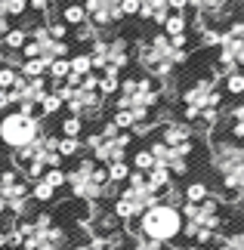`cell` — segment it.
<instances>
[{
  "label": "cell",
  "mask_w": 244,
  "mask_h": 250,
  "mask_svg": "<svg viewBox=\"0 0 244 250\" xmlns=\"http://www.w3.org/2000/svg\"><path fill=\"white\" fill-rule=\"evenodd\" d=\"M207 164L220 176V198L229 207L244 204V142L232 139L222 127H213L204 136Z\"/></svg>",
  "instance_id": "obj_1"
},
{
  "label": "cell",
  "mask_w": 244,
  "mask_h": 250,
  "mask_svg": "<svg viewBox=\"0 0 244 250\" xmlns=\"http://www.w3.org/2000/svg\"><path fill=\"white\" fill-rule=\"evenodd\" d=\"M65 179H68L65 188H68V195H71V201H77V204H84V207H90V210L105 204V201L114 195L105 167L96 164L90 155L74 158L71 164L65 167Z\"/></svg>",
  "instance_id": "obj_2"
},
{
  "label": "cell",
  "mask_w": 244,
  "mask_h": 250,
  "mask_svg": "<svg viewBox=\"0 0 244 250\" xmlns=\"http://www.w3.org/2000/svg\"><path fill=\"white\" fill-rule=\"evenodd\" d=\"M177 118L198 127V118L204 108H213V111H226V93L222 86L210 78V74H195L189 78L179 90H177Z\"/></svg>",
  "instance_id": "obj_3"
},
{
  "label": "cell",
  "mask_w": 244,
  "mask_h": 250,
  "mask_svg": "<svg viewBox=\"0 0 244 250\" xmlns=\"http://www.w3.org/2000/svg\"><path fill=\"white\" fill-rule=\"evenodd\" d=\"M130 235L149 238V241L177 247L182 241V210L177 204H167V201H158V204L145 207L142 216L127 229Z\"/></svg>",
  "instance_id": "obj_4"
},
{
  "label": "cell",
  "mask_w": 244,
  "mask_h": 250,
  "mask_svg": "<svg viewBox=\"0 0 244 250\" xmlns=\"http://www.w3.org/2000/svg\"><path fill=\"white\" fill-rule=\"evenodd\" d=\"M133 133L118 130L114 124L105 118L102 127L96 133H87L84 136V155H90L96 164H111V161H127L130 158V148H133Z\"/></svg>",
  "instance_id": "obj_5"
},
{
  "label": "cell",
  "mask_w": 244,
  "mask_h": 250,
  "mask_svg": "<svg viewBox=\"0 0 244 250\" xmlns=\"http://www.w3.org/2000/svg\"><path fill=\"white\" fill-rule=\"evenodd\" d=\"M44 133V121L34 118V114H25V111H6L0 114V146L9 148V151H19Z\"/></svg>",
  "instance_id": "obj_6"
},
{
  "label": "cell",
  "mask_w": 244,
  "mask_h": 250,
  "mask_svg": "<svg viewBox=\"0 0 244 250\" xmlns=\"http://www.w3.org/2000/svg\"><path fill=\"white\" fill-rule=\"evenodd\" d=\"M56 93H59V99L65 102V111L68 114H74V118H81L84 124L87 121H96V118H102V105L105 99L96 90H84V86H68V83H56L53 86Z\"/></svg>",
  "instance_id": "obj_7"
},
{
  "label": "cell",
  "mask_w": 244,
  "mask_h": 250,
  "mask_svg": "<svg viewBox=\"0 0 244 250\" xmlns=\"http://www.w3.org/2000/svg\"><path fill=\"white\" fill-rule=\"evenodd\" d=\"M84 9H87V22L96 25L99 31H111L114 25L124 22L121 0H84Z\"/></svg>",
  "instance_id": "obj_8"
},
{
  "label": "cell",
  "mask_w": 244,
  "mask_h": 250,
  "mask_svg": "<svg viewBox=\"0 0 244 250\" xmlns=\"http://www.w3.org/2000/svg\"><path fill=\"white\" fill-rule=\"evenodd\" d=\"M155 130H158V139H161L167 148H179V146H189V142L201 139L198 127H192V124H185V121H179V118H167V121H161Z\"/></svg>",
  "instance_id": "obj_9"
},
{
  "label": "cell",
  "mask_w": 244,
  "mask_h": 250,
  "mask_svg": "<svg viewBox=\"0 0 244 250\" xmlns=\"http://www.w3.org/2000/svg\"><path fill=\"white\" fill-rule=\"evenodd\" d=\"M167 16H170L167 0H139V16H136V19H142V22L161 28L164 22H167Z\"/></svg>",
  "instance_id": "obj_10"
},
{
  "label": "cell",
  "mask_w": 244,
  "mask_h": 250,
  "mask_svg": "<svg viewBox=\"0 0 244 250\" xmlns=\"http://www.w3.org/2000/svg\"><path fill=\"white\" fill-rule=\"evenodd\" d=\"M220 127L226 130L232 139L244 142V99H241L238 105H232L229 111H222V121H220Z\"/></svg>",
  "instance_id": "obj_11"
},
{
  "label": "cell",
  "mask_w": 244,
  "mask_h": 250,
  "mask_svg": "<svg viewBox=\"0 0 244 250\" xmlns=\"http://www.w3.org/2000/svg\"><path fill=\"white\" fill-rule=\"evenodd\" d=\"M210 195H213V188H210L207 179H201V176L185 179V186H182V204H201V201H207Z\"/></svg>",
  "instance_id": "obj_12"
},
{
  "label": "cell",
  "mask_w": 244,
  "mask_h": 250,
  "mask_svg": "<svg viewBox=\"0 0 244 250\" xmlns=\"http://www.w3.org/2000/svg\"><path fill=\"white\" fill-rule=\"evenodd\" d=\"M56 16L62 19V22L71 28H81L84 22H87V9H84V0H68V3H62L59 9H56Z\"/></svg>",
  "instance_id": "obj_13"
},
{
  "label": "cell",
  "mask_w": 244,
  "mask_h": 250,
  "mask_svg": "<svg viewBox=\"0 0 244 250\" xmlns=\"http://www.w3.org/2000/svg\"><path fill=\"white\" fill-rule=\"evenodd\" d=\"M124 244H127V232L118 238H84L71 250H124Z\"/></svg>",
  "instance_id": "obj_14"
},
{
  "label": "cell",
  "mask_w": 244,
  "mask_h": 250,
  "mask_svg": "<svg viewBox=\"0 0 244 250\" xmlns=\"http://www.w3.org/2000/svg\"><path fill=\"white\" fill-rule=\"evenodd\" d=\"M25 43H28V28H25L22 22L13 25V28H9V31L3 34V37H0V46H3L6 53H19Z\"/></svg>",
  "instance_id": "obj_15"
},
{
  "label": "cell",
  "mask_w": 244,
  "mask_h": 250,
  "mask_svg": "<svg viewBox=\"0 0 244 250\" xmlns=\"http://www.w3.org/2000/svg\"><path fill=\"white\" fill-rule=\"evenodd\" d=\"M118 90H121V71H114V68L99 71V96H102V99H105V102L114 99V96H118Z\"/></svg>",
  "instance_id": "obj_16"
},
{
  "label": "cell",
  "mask_w": 244,
  "mask_h": 250,
  "mask_svg": "<svg viewBox=\"0 0 244 250\" xmlns=\"http://www.w3.org/2000/svg\"><path fill=\"white\" fill-rule=\"evenodd\" d=\"M56 198H59V191H56L50 182H44V179L31 182V204H37V207H50V204H56Z\"/></svg>",
  "instance_id": "obj_17"
},
{
  "label": "cell",
  "mask_w": 244,
  "mask_h": 250,
  "mask_svg": "<svg viewBox=\"0 0 244 250\" xmlns=\"http://www.w3.org/2000/svg\"><path fill=\"white\" fill-rule=\"evenodd\" d=\"M62 111H65V102L59 99L56 90H50L41 99V105H37V118H41V121H50V118H56V114H62Z\"/></svg>",
  "instance_id": "obj_18"
},
{
  "label": "cell",
  "mask_w": 244,
  "mask_h": 250,
  "mask_svg": "<svg viewBox=\"0 0 244 250\" xmlns=\"http://www.w3.org/2000/svg\"><path fill=\"white\" fill-rule=\"evenodd\" d=\"M105 173H109V182H111V188L118 191L127 179H130V173H133V167H130V161H111V164H105Z\"/></svg>",
  "instance_id": "obj_19"
},
{
  "label": "cell",
  "mask_w": 244,
  "mask_h": 250,
  "mask_svg": "<svg viewBox=\"0 0 244 250\" xmlns=\"http://www.w3.org/2000/svg\"><path fill=\"white\" fill-rule=\"evenodd\" d=\"M213 250H244V226L241 229H232V232L217 235Z\"/></svg>",
  "instance_id": "obj_20"
},
{
  "label": "cell",
  "mask_w": 244,
  "mask_h": 250,
  "mask_svg": "<svg viewBox=\"0 0 244 250\" xmlns=\"http://www.w3.org/2000/svg\"><path fill=\"white\" fill-rule=\"evenodd\" d=\"M56 151L62 155L65 164H71L74 158L84 155V139H68V136H59V142H56Z\"/></svg>",
  "instance_id": "obj_21"
},
{
  "label": "cell",
  "mask_w": 244,
  "mask_h": 250,
  "mask_svg": "<svg viewBox=\"0 0 244 250\" xmlns=\"http://www.w3.org/2000/svg\"><path fill=\"white\" fill-rule=\"evenodd\" d=\"M68 71L77 74V78H87V74L93 71V62H90V53L87 50H74L68 56Z\"/></svg>",
  "instance_id": "obj_22"
},
{
  "label": "cell",
  "mask_w": 244,
  "mask_h": 250,
  "mask_svg": "<svg viewBox=\"0 0 244 250\" xmlns=\"http://www.w3.org/2000/svg\"><path fill=\"white\" fill-rule=\"evenodd\" d=\"M220 86H222V93H226V99H241V96H244V68L226 74Z\"/></svg>",
  "instance_id": "obj_23"
},
{
  "label": "cell",
  "mask_w": 244,
  "mask_h": 250,
  "mask_svg": "<svg viewBox=\"0 0 244 250\" xmlns=\"http://www.w3.org/2000/svg\"><path fill=\"white\" fill-rule=\"evenodd\" d=\"M56 133H59V136H68V139H84V121L74 118V114H62Z\"/></svg>",
  "instance_id": "obj_24"
},
{
  "label": "cell",
  "mask_w": 244,
  "mask_h": 250,
  "mask_svg": "<svg viewBox=\"0 0 244 250\" xmlns=\"http://www.w3.org/2000/svg\"><path fill=\"white\" fill-rule=\"evenodd\" d=\"M161 31L167 37H177V34H185L189 31V13H170L167 22L161 25Z\"/></svg>",
  "instance_id": "obj_25"
},
{
  "label": "cell",
  "mask_w": 244,
  "mask_h": 250,
  "mask_svg": "<svg viewBox=\"0 0 244 250\" xmlns=\"http://www.w3.org/2000/svg\"><path fill=\"white\" fill-rule=\"evenodd\" d=\"M105 118H109L118 130H127V133L136 127V114L127 111V108H109V111H105Z\"/></svg>",
  "instance_id": "obj_26"
},
{
  "label": "cell",
  "mask_w": 244,
  "mask_h": 250,
  "mask_svg": "<svg viewBox=\"0 0 244 250\" xmlns=\"http://www.w3.org/2000/svg\"><path fill=\"white\" fill-rule=\"evenodd\" d=\"M127 161H130V167L133 170H139V173H149V170H155V158H152V151L149 148H136V151H130V158H127Z\"/></svg>",
  "instance_id": "obj_27"
},
{
  "label": "cell",
  "mask_w": 244,
  "mask_h": 250,
  "mask_svg": "<svg viewBox=\"0 0 244 250\" xmlns=\"http://www.w3.org/2000/svg\"><path fill=\"white\" fill-rule=\"evenodd\" d=\"M124 250H177V247H167V244H158V241H149V238H139V235H130V232H127Z\"/></svg>",
  "instance_id": "obj_28"
},
{
  "label": "cell",
  "mask_w": 244,
  "mask_h": 250,
  "mask_svg": "<svg viewBox=\"0 0 244 250\" xmlns=\"http://www.w3.org/2000/svg\"><path fill=\"white\" fill-rule=\"evenodd\" d=\"M145 176H149V182H152L155 188H158V195H161V191L167 188V186H173V182H177V179L170 176V170H167V167H158V164H155V170L145 173Z\"/></svg>",
  "instance_id": "obj_29"
},
{
  "label": "cell",
  "mask_w": 244,
  "mask_h": 250,
  "mask_svg": "<svg viewBox=\"0 0 244 250\" xmlns=\"http://www.w3.org/2000/svg\"><path fill=\"white\" fill-rule=\"evenodd\" d=\"M0 6H3L6 19H19V22H22V19L28 16V3H25V0H0Z\"/></svg>",
  "instance_id": "obj_30"
},
{
  "label": "cell",
  "mask_w": 244,
  "mask_h": 250,
  "mask_svg": "<svg viewBox=\"0 0 244 250\" xmlns=\"http://www.w3.org/2000/svg\"><path fill=\"white\" fill-rule=\"evenodd\" d=\"M19 74H22V78H46V65L41 59H22Z\"/></svg>",
  "instance_id": "obj_31"
},
{
  "label": "cell",
  "mask_w": 244,
  "mask_h": 250,
  "mask_svg": "<svg viewBox=\"0 0 244 250\" xmlns=\"http://www.w3.org/2000/svg\"><path fill=\"white\" fill-rule=\"evenodd\" d=\"M44 182H50L56 191H62L65 182H68V179H65V167H50V170L44 173Z\"/></svg>",
  "instance_id": "obj_32"
},
{
  "label": "cell",
  "mask_w": 244,
  "mask_h": 250,
  "mask_svg": "<svg viewBox=\"0 0 244 250\" xmlns=\"http://www.w3.org/2000/svg\"><path fill=\"white\" fill-rule=\"evenodd\" d=\"M16 81H19V68H13V65H3V68H0V90L9 93V90L16 86Z\"/></svg>",
  "instance_id": "obj_33"
},
{
  "label": "cell",
  "mask_w": 244,
  "mask_h": 250,
  "mask_svg": "<svg viewBox=\"0 0 244 250\" xmlns=\"http://www.w3.org/2000/svg\"><path fill=\"white\" fill-rule=\"evenodd\" d=\"M121 13L124 19H136L139 16V0H121Z\"/></svg>",
  "instance_id": "obj_34"
},
{
  "label": "cell",
  "mask_w": 244,
  "mask_h": 250,
  "mask_svg": "<svg viewBox=\"0 0 244 250\" xmlns=\"http://www.w3.org/2000/svg\"><path fill=\"white\" fill-rule=\"evenodd\" d=\"M170 13H189V0H167Z\"/></svg>",
  "instance_id": "obj_35"
},
{
  "label": "cell",
  "mask_w": 244,
  "mask_h": 250,
  "mask_svg": "<svg viewBox=\"0 0 244 250\" xmlns=\"http://www.w3.org/2000/svg\"><path fill=\"white\" fill-rule=\"evenodd\" d=\"M6 111H13V99H9V93L0 90V114H6Z\"/></svg>",
  "instance_id": "obj_36"
},
{
  "label": "cell",
  "mask_w": 244,
  "mask_h": 250,
  "mask_svg": "<svg viewBox=\"0 0 244 250\" xmlns=\"http://www.w3.org/2000/svg\"><path fill=\"white\" fill-rule=\"evenodd\" d=\"M179 250H204V247H198V244H189V241H185V244H182Z\"/></svg>",
  "instance_id": "obj_37"
},
{
  "label": "cell",
  "mask_w": 244,
  "mask_h": 250,
  "mask_svg": "<svg viewBox=\"0 0 244 250\" xmlns=\"http://www.w3.org/2000/svg\"><path fill=\"white\" fill-rule=\"evenodd\" d=\"M3 65H6V50L0 46V68H3Z\"/></svg>",
  "instance_id": "obj_38"
},
{
  "label": "cell",
  "mask_w": 244,
  "mask_h": 250,
  "mask_svg": "<svg viewBox=\"0 0 244 250\" xmlns=\"http://www.w3.org/2000/svg\"><path fill=\"white\" fill-rule=\"evenodd\" d=\"M235 19H238V22H241V25H244V6H241V13H238V16H235Z\"/></svg>",
  "instance_id": "obj_39"
},
{
  "label": "cell",
  "mask_w": 244,
  "mask_h": 250,
  "mask_svg": "<svg viewBox=\"0 0 244 250\" xmlns=\"http://www.w3.org/2000/svg\"><path fill=\"white\" fill-rule=\"evenodd\" d=\"M0 161H3V146H0Z\"/></svg>",
  "instance_id": "obj_40"
}]
</instances>
